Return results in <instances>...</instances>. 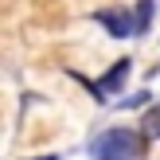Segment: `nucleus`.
<instances>
[{
    "label": "nucleus",
    "mask_w": 160,
    "mask_h": 160,
    "mask_svg": "<svg viewBox=\"0 0 160 160\" xmlns=\"http://www.w3.org/2000/svg\"><path fill=\"white\" fill-rule=\"evenodd\" d=\"M137 152H141V137L133 129H102L90 141L94 160H133Z\"/></svg>",
    "instance_id": "nucleus-1"
},
{
    "label": "nucleus",
    "mask_w": 160,
    "mask_h": 160,
    "mask_svg": "<svg viewBox=\"0 0 160 160\" xmlns=\"http://www.w3.org/2000/svg\"><path fill=\"white\" fill-rule=\"evenodd\" d=\"M31 160H59V156H31Z\"/></svg>",
    "instance_id": "nucleus-7"
},
{
    "label": "nucleus",
    "mask_w": 160,
    "mask_h": 160,
    "mask_svg": "<svg viewBox=\"0 0 160 160\" xmlns=\"http://www.w3.org/2000/svg\"><path fill=\"white\" fill-rule=\"evenodd\" d=\"M94 20H98L113 39H125V35H133V31H137V20H129V12H109V8H98V12H94Z\"/></svg>",
    "instance_id": "nucleus-2"
},
{
    "label": "nucleus",
    "mask_w": 160,
    "mask_h": 160,
    "mask_svg": "<svg viewBox=\"0 0 160 160\" xmlns=\"http://www.w3.org/2000/svg\"><path fill=\"white\" fill-rule=\"evenodd\" d=\"M148 20H152V0H137V31H148Z\"/></svg>",
    "instance_id": "nucleus-4"
},
{
    "label": "nucleus",
    "mask_w": 160,
    "mask_h": 160,
    "mask_svg": "<svg viewBox=\"0 0 160 160\" xmlns=\"http://www.w3.org/2000/svg\"><path fill=\"white\" fill-rule=\"evenodd\" d=\"M129 70H133V62H129V59H117V62H113V67H109V74H106V78H102V82H98V86H94V82H90V90H94V94H98V98H109V94H113V90H117V86H121V82H125V78H129Z\"/></svg>",
    "instance_id": "nucleus-3"
},
{
    "label": "nucleus",
    "mask_w": 160,
    "mask_h": 160,
    "mask_svg": "<svg viewBox=\"0 0 160 160\" xmlns=\"http://www.w3.org/2000/svg\"><path fill=\"white\" fill-rule=\"evenodd\" d=\"M141 102H148V94H133V98H121V102H113V106H141Z\"/></svg>",
    "instance_id": "nucleus-6"
},
{
    "label": "nucleus",
    "mask_w": 160,
    "mask_h": 160,
    "mask_svg": "<svg viewBox=\"0 0 160 160\" xmlns=\"http://www.w3.org/2000/svg\"><path fill=\"white\" fill-rule=\"evenodd\" d=\"M145 133H148V137H160V106L145 113Z\"/></svg>",
    "instance_id": "nucleus-5"
}]
</instances>
